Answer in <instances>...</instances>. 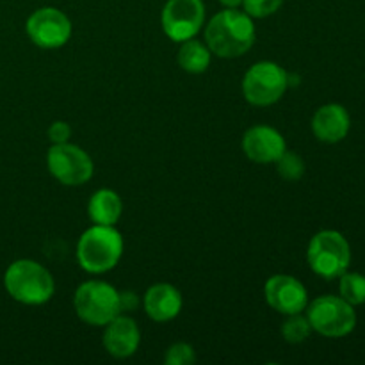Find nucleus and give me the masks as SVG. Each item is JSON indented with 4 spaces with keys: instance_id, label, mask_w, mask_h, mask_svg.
<instances>
[{
    "instance_id": "nucleus-1",
    "label": "nucleus",
    "mask_w": 365,
    "mask_h": 365,
    "mask_svg": "<svg viewBox=\"0 0 365 365\" xmlns=\"http://www.w3.org/2000/svg\"><path fill=\"white\" fill-rule=\"evenodd\" d=\"M253 18L237 7H227L205 25V43L210 52L223 59H234L248 52L255 43Z\"/></svg>"
},
{
    "instance_id": "nucleus-2",
    "label": "nucleus",
    "mask_w": 365,
    "mask_h": 365,
    "mask_svg": "<svg viewBox=\"0 0 365 365\" xmlns=\"http://www.w3.org/2000/svg\"><path fill=\"white\" fill-rule=\"evenodd\" d=\"M125 242L120 232L109 225H93L77 242V262L89 274H103L118 266Z\"/></svg>"
},
{
    "instance_id": "nucleus-3",
    "label": "nucleus",
    "mask_w": 365,
    "mask_h": 365,
    "mask_svg": "<svg viewBox=\"0 0 365 365\" xmlns=\"http://www.w3.org/2000/svg\"><path fill=\"white\" fill-rule=\"evenodd\" d=\"M7 294L24 305H45L56 292L52 273L31 259L14 260L4 274Z\"/></svg>"
},
{
    "instance_id": "nucleus-4",
    "label": "nucleus",
    "mask_w": 365,
    "mask_h": 365,
    "mask_svg": "<svg viewBox=\"0 0 365 365\" xmlns=\"http://www.w3.org/2000/svg\"><path fill=\"white\" fill-rule=\"evenodd\" d=\"M75 314L89 327H106L121 314L120 291L102 280L84 282L73 296Z\"/></svg>"
},
{
    "instance_id": "nucleus-5",
    "label": "nucleus",
    "mask_w": 365,
    "mask_h": 365,
    "mask_svg": "<svg viewBox=\"0 0 365 365\" xmlns=\"http://www.w3.org/2000/svg\"><path fill=\"white\" fill-rule=\"evenodd\" d=\"M307 260L317 277L335 280L346 273L351 264V246L341 232L321 230L310 239Z\"/></svg>"
},
{
    "instance_id": "nucleus-6",
    "label": "nucleus",
    "mask_w": 365,
    "mask_h": 365,
    "mask_svg": "<svg viewBox=\"0 0 365 365\" xmlns=\"http://www.w3.org/2000/svg\"><path fill=\"white\" fill-rule=\"evenodd\" d=\"M307 317L314 331L328 339H341L356 327V312L341 296H319L307 305Z\"/></svg>"
},
{
    "instance_id": "nucleus-7",
    "label": "nucleus",
    "mask_w": 365,
    "mask_h": 365,
    "mask_svg": "<svg viewBox=\"0 0 365 365\" xmlns=\"http://www.w3.org/2000/svg\"><path fill=\"white\" fill-rule=\"evenodd\" d=\"M289 88V71L273 61L255 63L242 78V95L248 103L267 107L277 103Z\"/></svg>"
},
{
    "instance_id": "nucleus-8",
    "label": "nucleus",
    "mask_w": 365,
    "mask_h": 365,
    "mask_svg": "<svg viewBox=\"0 0 365 365\" xmlns=\"http://www.w3.org/2000/svg\"><path fill=\"white\" fill-rule=\"evenodd\" d=\"M46 168L59 184L77 187L91 180L95 164L89 153L73 143L52 145L46 153Z\"/></svg>"
},
{
    "instance_id": "nucleus-9",
    "label": "nucleus",
    "mask_w": 365,
    "mask_h": 365,
    "mask_svg": "<svg viewBox=\"0 0 365 365\" xmlns=\"http://www.w3.org/2000/svg\"><path fill=\"white\" fill-rule=\"evenodd\" d=\"M203 24H205L203 0H168L160 13L164 34L175 43H184L196 38Z\"/></svg>"
},
{
    "instance_id": "nucleus-10",
    "label": "nucleus",
    "mask_w": 365,
    "mask_h": 365,
    "mask_svg": "<svg viewBox=\"0 0 365 365\" xmlns=\"http://www.w3.org/2000/svg\"><path fill=\"white\" fill-rule=\"evenodd\" d=\"M25 31L39 48H61L71 38V20L57 7H39L27 18Z\"/></svg>"
},
{
    "instance_id": "nucleus-11",
    "label": "nucleus",
    "mask_w": 365,
    "mask_h": 365,
    "mask_svg": "<svg viewBox=\"0 0 365 365\" xmlns=\"http://www.w3.org/2000/svg\"><path fill=\"white\" fill-rule=\"evenodd\" d=\"M266 303L278 314H303L309 305L307 287L291 274H273L264 285Z\"/></svg>"
},
{
    "instance_id": "nucleus-12",
    "label": "nucleus",
    "mask_w": 365,
    "mask_h": 365,
    "mask_svg": "<svg viewBox=\"0 0 365 365\" xmlns=\"http://www.w3.org/2000/svg\"><path fill=\"white\" fill-rule=\"evenodd\" d=\"M242 150L246 157L257 164H274L287 150L282 132L269 125L250 127L242 135Z\"/></svg>"
},
{
    "instance_id": "nucleus-13",
    "label": "nucleus",
    "mask_w": 365,
    "mask_h": 365,
    "mask_svg": "<svg viewBox=\"0 0 365 365\" xmlns=\"http://www.w3.org/2000/svg\"><path fill=\"white\" fill-rule=\"evenodd\" d=\"M103 328V348L110 356L128 359L138 351L141 344V331L132 317L120 314Z\"/></svg>"
},
{
    "instance_id": "nucleus-14",
    "label": "nucleus",
    "mask_w": 365,
    "mask_h": 365,
    "mask_svg": "<svg viewBox=\"0 0 365 365\" xmlns=\"http://www.w3.org/2000/svg\"><path fill=\"white\" fill-rule=\"evenodd\" d=\"M180 291L171 284H155L145 292L143 307H145L146 316L155 323H170L178 314L182 312Z\"/></svg>"
},
{
    "instance_id": "nucleus-15",
    "label": "nucleus",
    "mask_w": 365,
    "mask_h": 365,
    "mask_svg": "<svg viewBox=\"0 0 365 365\" xmlns=\"http://www.w3.org/2000/svg\"><path fill=\"white\" fill-rule=\"evenodd\" d=\"M351 118L341 103H327L319 107L312 118V132L319 141L334 143L342 141L349 134Z\"/></svg>"
},
{
    "instance_id": "nucleus-16",
    "label": "nucleus",
    "mask_w": 365,
    "mask_h": 365,
    "mask_svg": "<svg viewBox=\"0 0 365 365\" xmlns=\"http://www.w3.org/2000/svg\"><path fill=\"white\" fill-rule=\"evenodd\" d=\"M123 214V202L120 195L113 189H98L91 195L88 202V216L93 225H114L120 221Z\"/></svg>"
},
{
    "instance_id": "nucleus-17",
    "label": "nucleus",
    "mask_w": 365,
    "mask_h": 365,
    "mask_svg": "<svg viewBox=\"0 0 365 365\" xmlns=\"http://www.w3.org/2000/svg\"><path fill=\"white\" fill-rule=\"evenodd\" d=\"M210 57L212 52L207 46V43L198 41L191 38L187 41L180 43V50L177 53L178 66L187 73H203L210 66Z\"/></svg>"
},
{
    "instance_id": "nucleus-18",
    "label": "nucleus",
    "mask_w": 365,
    "mask_h": 365,
    "mask_svg": "<svg viewBox=\"0 0 365 365\" xmlns=\"http://www.w3.org/2000/svg\"><path fill=\"white\" fill-rule=\"evenodd\" d=\"M339 294L349 305H364L365 303V277L360 273H342L339 277Z\"/></svg>"
},
{
    "instance_id": "nucleus-19",
    "label": "nucleus",
    "mask_w": 365,
    "mask_h": 365,
    "mask_svg": "<svg viewBox=\"0 0 365 365\" xmlns=\"http://www.w3.org/2000/svg\"><path fill=\"white\" fill-rule=\"evenodd\" d=\"M312 327L307 316L302 314H291L287 319L282 324V337L289 342V344H302L312 334Z\"/></svg>"
},
{
    "instance_id": "nucleus-20",
    "label": "nucleus",
    "mask_w": 365,
    "mask_h": 365,
    "mask_svg": "<svg viewBox=\"0 0 365 365\" xmlns=\"http://www.w3.org/2000/svg\"><path fill=\"white\" fill-rule=\"evenodd\" d=\"M274 164H277L278 175L287 182H298L303 177V173H305V160L294 152L285 150Z\"/></svg>"
},
{
    "instance_id": "nucleus-21",
    "label": "nucleus",
    "mask_w": 365,
    "mask_h": 365,
    "mask_svg": "<svg viewBox=\"0 0 365 365\" xmlns=\"http://www.w3.org/2000/svg\"><path fill=\"white\" fill-rule=\"evenodd\" d=\"M285 0H242V11L248 13L250 16L255 18H267L277 13Z\"/></svg>"
},
{
    "instance_id": "nucleus-22",
    "label": "nucleus",
    "mask_w": 365,
    "mask_h": 365,
    "mask_svg": "<svg viewBox=\"0 0 365 365\" xmlns=\"http://www.w3.org/2000/svg\"><path fill=\"white\" fill-rule=\"evenodd\" d=\"M195 360L196 353L187 342H175L173 346L168 348L166 355H164V362L168 365H191L195 364Z\"/></svg>"
},
{
    "instance_id": "nucleus-23",
    "label": "nucleus",
    "mask_w": 365,
    "mask_h": 365,
    "mask_svg": "<svg viewBox=\"0 0 365 365\" xmlns=\"http://www.w3.org/2000/svg\"><path fill=\"white\" fill-rule=\"evenodd\" d=\"M71 138V127L66 121H53L48 127V139L52 145H59V143H68Z\"/></svg>"
},
{
    "instance_id": "nucleus-24",
    "label": "nucleus",
    "mask_w": 365,
    "mask_h": 365,
    "mask_svg": "<svg viewBox=\"0 0 365 365\" xmlns=\"http://www.w3.org/2000/svg\"><path fill=\"white\" fill-rule=\"evenodd\" d=\"M120 303H121V312L123 310H134L138 307L139 299L134 292L127 291V292H120Z\"/></svg>"
},
{
    "instance_id": "nucleus-25",
    "label": "nucleus",
    "mask_w": 365,
    "mask_h": 365,
    "mask_svg": "<svg viewBox=\"0 0 365 365\" xmlns=\"http://www.w3.org/2000/svg\"><path fill=\"white\" fill-rule=\"evenodd\" d=\"M220 4L223 7H239L242 4V0H220Z\"/></svg>"
}]
</instances>
